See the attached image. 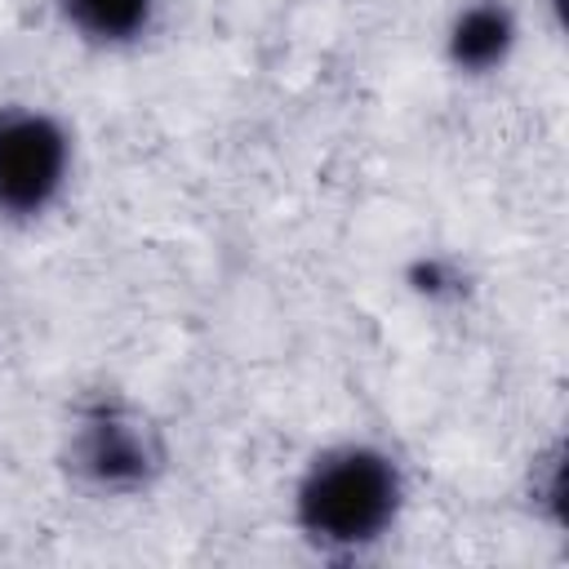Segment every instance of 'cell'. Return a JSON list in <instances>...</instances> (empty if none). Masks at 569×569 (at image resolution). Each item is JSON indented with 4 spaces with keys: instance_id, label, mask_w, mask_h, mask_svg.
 Wrapping results in <instances>:
<instances>
[{
    "instance_id": "3957f363",
    "label": "cell",
    "mask_w": 569,
    "mask_h": 569,
    "mask_svg": "<svg viewBox=\"0 0 569 569\" xmlns=\"http://www.w3.org/2000/svg\"><path fill=\"white\" fill-rule=\"evenodd\" d=\"M76 164L71 129L27 102L0 107V222L31 227L67 191Z\"/></svg>"
},
{
    "instance_id": "7a4b0ae2",
    "label": "cell",
    "mask_w": 569,
    "mask_h": 569,
    "mask_svg": "<svg viewBox=\"0 0 569 569\" xmlns=\"http://www.w3.org/2000/svg\"><path fill=\"white\" fill-rule=\"evenodd\" d=\"M58 471L98 502L147 498L169 471V440L142 405L102 391L71 409L58 440Z\"/></svg>"
},
{
    "instance_id": "6da1fadb",
    "label": "cell",
    "mask_w": 569,
    "mask_h": 569,
    "mask_svg": "<svg viewBox=\"0 0 569 569\" xmlns=\"http://www.w3.org/2000/svg\"><path fill=\"white\" fill-rule=\"evenodd\" d=\"M405 507V462L373 440H333L316 449L289 489V525L302 547L325 560H365L396 538Z\"/></svg>"
},
{
    "instance_id": "277c9868",
    "label": "cell",
    "mask_w": 569,
    "mask_h": 569,
    "mask_svg": "<svg viewBox=\"0 0 569 569\" xmlns=\"http://www.w3.org/2000/svg\"><path fill=\"white\" fill-rule=\"evenodd\" d=\"M520 44V13L511 0H467L445 27V62L462 80L498 76Z\"/></svg>"
},
{
    "instance_id": "52a82bcc",
    "label": "cell",
    "mask_w": 569,
    "mask_h": 569,
    "mask_svg": "<svg viewBox=\"0 0 569 569\" xmlns=\"http://www.w3.org/2000/svg\"><path fill=\"white\" fill-rule=\"evenodd\" d=\"M405 284L413 298H422L427 307H453L467 293V271L458 267V258L449 253H418L405 267Z\"/></svg>"
},
{
    "instance_id": "8992f818",
    "label": "cell",
    "mask_w": 569,
    "mask_h": 569,
    "mask_svg": "<svg viewBox=\"0 0 569 569\" xmlns=\"http://www.w3.org/2000/svg\"><path fill=\"white\" fill-rule=\"evenodd\" d=\"M525 493L542 525L565 529V440H551L542 453H533Z\"/></svg>"
},
{
    "instance_id": "5b68a950",
    "label": "cell",
    "mask_w": 569,
    "mask_h": 569,
    "mask_svg": "<svg viewBox=\"0 0 569 569\" xmlns=\"http://www.w3.org/2000/svg\"><path fill=\"white\" fill-rule=\"evenodd\" d=\"M62 27L89 49H133L156 27L160 0H53Z\"/></svg>"
}]
</instances>
